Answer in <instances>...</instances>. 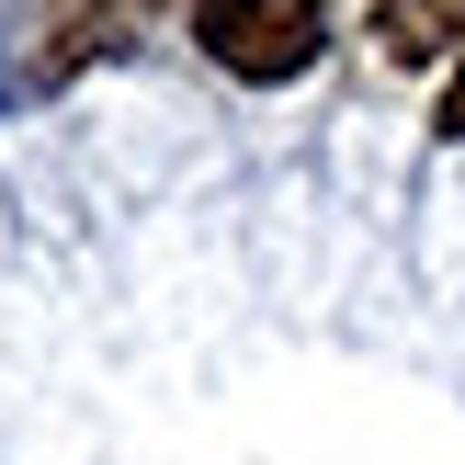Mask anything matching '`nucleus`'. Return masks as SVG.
Segmentation results:
<instances>
[{"mask_svg": "<svg viewBox=\"0 0 465 465\" xmlns=\"http://www.w3.org/2000/svg\"><path fill=\"white\" fill-rule=\"evenodd\" d=\"M443 0H375V45H386V57H398V68H420V57H443Z\"/></svg>", "mask_w": 465, "mask_h": 465, "instance_id": "3", "label": "nucleus"}, {"mask_svg": "<svg viewBox=\"0 0 465 465\" xmlns=\"http://www.w3.org/2000/svg\"><path fill=\"white\" fill-rule=\"evenodd\" d=\"M443 136H465V68H454V91H443Z\"/></svg>", "mask_w": 465, "mask_h": 465, "instance_id": "4", "label": "nucleus"}, {"mask_svg": "<svg viewBox=\"0 0 465 465\" xmlns=\"http://www.w3.org/2000/svg\"><path fill=\"white\" fill-rule=\"evenodd\" d=\"M193 35L216 68H239V80H295V68L318 57V0H193Z\"/></svg>", "mask_w": 465, "mask_h": 465, "instance_id": "1", "label": "nucleus"}, {"mask_svg": "<svg viewBox=\"0 0 465 465\" xmlns=\"http://www.w3.org/2000/svg\"><path fill=\"white\" fill-rule=\"evenodd\" d=\"M136 12H159V0H57V45H45V80H57V68H80L91 45H114Z\"/></svg>", "mask_w": 465, "mask_h": 465, "instance_id": "2", "label": "nucleus"}]
</instances>
